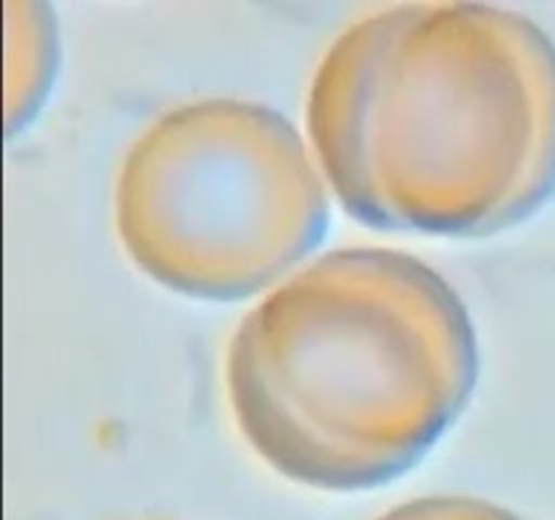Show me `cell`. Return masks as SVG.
Masks as SVG:
<instances>
[{"label": "cell", "mask_w": 555, "mask_h": 520, "mask_svg": "<svg viewBox=\"0 0 555 520\" xmlns=\"http://www.w3.org/2000/svg\"><path fill=\"white\" fill-rule=\"evenodd\" d=\"M307 133L363 225L491 236L555 190V43L504 5H385L320 57Z\"/></svg>", "instance_id": "1"}, {"label": "cell", "mask_w": 555, "mask_h": 520, "mask_svg": "<svg viewBox=\"0 0 555 520\" xmlns=\"http://www.w3.org/2000/svg\"><path fill=\"white\" fill-rule=\"evenodd\" d=\"M464 298L417 255L341 247L255 303L228 344L225 385L249 447L298 485L393 482L475 393Z\"/></svg>", "instance_id": "2"}, {"label": "cell", "mask_w": 555, "mask_h": 520, "mask_svg": "<svg viewBox=\"0 0 555 520\" xmlns=\"http://www.w3.org/2000/svg\"><path fill=\"white\" fill-rule=\"evenodd\" d=\"M320 171L296 125L266 103H179L122 155L114 227L135 269L157 285L236 301L320 244L328 227Z\"/></svg>", "instance_id": "3"}, {"label": "cell", "mask_w": 555, "mask_h": 520, "mask_svg": "<svg viewBox=\"0 0 555 520\" xmlns=\"http://www.w3.org/2000/svg\"><path fill=\"white\" fill-rule=\"evenodd\" d=\"M60 41L52 9L5 3V128L16 133L38 114L57 70Z\"/></svg>", "instance_id": "4"}, {"label": "cell", "mask_w": 555, "mask_h": 520, "mask_svg": "<svg viewBox=\"0 0 555 520\" xmlns=\"http://www.w3.org/2000/svg\"><path fill=\"white\" fill-rule=\"evenodd\" d=\"M377 520H524L513 509L475 496H417Z\"/></svg>", "instance_id": "5"}]
</instances>
